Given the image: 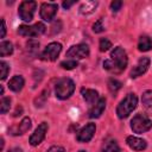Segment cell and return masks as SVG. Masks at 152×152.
I'll return each instance as SVG.
<instances>
[{
	"label": "cell",
	"instance_id": "obj_1",
	"mask_svg": "<svg viewBox=\"0 0 152 152\" xmlns=\"http://www.w3.org/2000/svg\"><path fill=\"white\" fill-rule=\"evenodd\" d=\"M127 64H128V58L126 51L121 46H116L110 52V58L103 62V68L110 72L119 74L126 69Z\"/></svg>",
	"mask_w": 152,
	"mask_h": 152
},
{
	"label": "cell",
	"instance_id": "obj_2",
	"mask_svg": "<svg viewBox=\"0 0 152 152\" xmlns=\"http://www.w3.org/2000/svg\"><path fill=\"white\" fill-rule=\"evenodd\" d=\"M137 104H138V97H137V95L133 94V93L127 94L125 96V99L121 100L120 103L116 107V114H118V116L120 119L127 118L137 108Z\"/></svg>",
	"mask_w": 152,
	"mask_h": 152
},
{
	"label": "cell",
	"instance_id": "obj_3",
	"mask_svg": "<svg viewBox=\"0 0 152 152\" xmlns=\"http://www.w3.org/2000/svg\"><path fill=\"white\" fill-rule=\"evenodd\" d=\"M75 91V83L70 78H61L55 87V94L61 100L69 99Z\"/></svg>",
	"mask_w": 152,
	"mask_h": 152
},
{
	"label": "cell",
	"instance_id": "obj_4",
	"mask_svg": "<svg viewBox=\"0 0 152 152\" xmlns=\"http://www.w3.org/2000/svg\"><path fill=\"white\" fill-rule=\"evenodd\" d=\"M131 128L134 133L141 134L152 128V121L150 120V118L147 115L139 113V114L134 115L133 119L131 120Z\"/></svg>",
	"mask_w": 152,
	"mask_h": 152
},
{
	"label": "cell",
	"instance_id": "obj_5",
	"mask_svg": "<svg viewBox=\"0 0 152 152\" xmlns=\"http://www.w3.org/2000/svg\"><path fill=\"white\" fill-rule=\"evenodd\" d=\"M45 25L43 23H36L34 25H20L18 27V33L24 37H38L45 32Z\"/></svg>",
	"mask_w": 152,
	"mask_h": 152
},
{
	"label": "cell",
	"instance_id": "obj_6",
	"mask_svg": "<svg viewBox=\"0 0 152 152\" xmlns=\"http://www.w3.org/2000/svg\"><path fill=\"white\" fill-rule=\"evenodd\" d=\"M36 7H37L36 1H23L19 5V10H18V14H19L20 19L30 23L33 19Z\"/></svg>",
	"mask_w": 152,
	"mask_h": 152
},
{
	"label": "cell",
	"instance_id": "obj_7",
	"mask_svg": "<svg viewBox=\"0 0 152 152\" xmlns=\"http://www.w3.org/2000/svg\"><path fill=\"white\" fill-rule=\"evenodd\" d=\"M62 51V45L61 43H57V42H52L50 43L49 45H46V48L43 50L42 55H40V58L43 61H49V62H53L57 59L58 55L61 53Z\"/></svg>",
	"mask_w": 152,
	"mask_h": 152
},
{
	"label": "cell",
	"instance_id": "obj_8",
	"mask_svg": "<svg viewBox=\"0 0 152 152\" xmlns=\"http://www.w3.org/2000/svg\"><path fill=\"white\" fill-rule=\"evenodd\" d=\"M89 46L87 44H77L72 45L66 51V57L74 58V59H83L89 56Z\"/></svg>",
	"mask_w": 152,
	"mask_h": 152
},
{
	"label": "cell",
	"instance_id": "obj_9",
	"mask_svg": "<svg viewBox=\"0 0 152 152\" xmlns=\"http://www.w3.org/2000/svg\"><path fill=\"white\" fill-rule=\"evenodd\" d=\"M57 10H58V6L57 4H52V2H44L40 6V18L45 21H51L56 13H57Z\"/></svg>",
	"mask_w": 152,
	"mask_h": 152
},
{
	"label": "cell",
	"instance_id": "obj_10",
	"mask_svg": "<svg viewBox=\"0 0 152 152\" xmlns=\"http://www.w3.org/2000/svg\"><path fill=\"white\" fill-rule=\"evenodd\" d=\"M95 131H96V126L95 124L93 122H89L88 125H86L83 128H81L76 135V139L77 141L80 142H88L91 140V138L94 137L95 134Z\"/></svg>",
	"mask_w": 152,
	"mask_h": 152
},
{
	"label": "cell",
	"instance_id": "obj_11",
	"mask_svg": "<svg viewBox=\"0 0 152 152\" xmlns=\"http://www.w3.org/2000/svg\"><path fill=\"white\" fill-rule=\"evenodd\" d=\"M150 64H151V59H150L148 57H141V58L138 61L137 65L133 66V69L131 70L129 76H131L132 78H137V77L141 76L142 74H145V72L147 71Z\"/></svg>",
	"mask_w": 152,
	"mask_h": 152
},
{
	"label": "cell",
	"instance_id": "obj_12",
	"mask_svg": "<svg viewBox=\"0 0 152 152\" xmlns=\"http://www.w3.org/2000/svg\"><path fill=\"white\" fill-rule=\"evenodd\" d=\"M48 128H49L48 124H46V122H42V124L34 129V132L32 133V135L30 137V144H31L32 146L39 145V144L44 140L45 134H46V132H48Z\"/></svg>",
	"mask_w": 152,
	"mask_h": 152
},
{
	"label": "cell",
	"instance_id": "obj_13",
	"mask_svg": "<svg viewBox=\"0 0 152 152\" xmlns=\"http://www.w3.org/2000/svg\"><path fill=\"white\" fill-rule=\"evenodd\" d=\"M104 108H106V99H104V97H100V100H99L94 106H91V108L89 109L88 116H89L90 119L100 118L101 114L103 113Z\"/></svg>",
	"mask_w": 152,
	"mask_h": 152
},
{
	"label": "cell",
	"instance_id": "obj_14",
	"mask_svg": "<svg viewBox=\"0 0 152 152\" xmlns=\"http://www.w3.org/2000/svg\"><path fill=\"white\" fill-rule=\"evenodd\" d=\"M126 142H127V145H128L132 150H134V151H144V150L147 147L146 140H144V139H141V138H138V137H133V135L127 137Z\"/></svg>",
	"mask_w": 152,
	"mask_h": 152
},
{
	"label": "cell",
	"instance_id": "obj_15",
	"mask_svg": "<svg viewBox=\"0 0 152 152\" xmlns=\"http://www.w3.org/2000/svg\"><path fill=\"white\" fill-rule=\"evenodd\" d=\"M31 126H32V121H31V119L28 116H26L20 121V124L18 126L11 128V133L13 135H21V134L26 133L31 128Z\"/></svg>",
	"mask_w": 152,
	"mask_h": 152
},
{
	"label": "cell",
	"instance_id": "obj_16",
	"mask_svg": "<svg viewBox=\"0 0 152 152\" xmlns=\"http://www.w3.org/2000/svg\"><path fill=\"white\" fill-rule=\"evenodd\" d=\"M81 94H82V97L84 99V101L90 104V106H94L99 100H100V96H99V93L94 89H88V88H82L81 89Z\"/></svg>",
	"mask_w": 152,
	"mask_h": 152
},
{
	"label": "cell",
	"instance_id": "obj_17",
	"mask_svg": "<svg viewBox=\"0 0 152 152\" xmlns=\"http://www.w3.org/2000/svg\"><path fill=\"white\" fill-rule=\"evenodd\" d=\"M24 84H25V81H24L23 76H20V75H15L8 81V88L15 93H19L23 89Z\"/></svg>",
	"mask_w": 152,
	"mask_h": 152
},
{
	"label": "cell",
	"instance_id": "obj_18",
	"mask_svg": "<svg viewBox=\"0 0 152 152\" xmlns=\"http://www.w3.org/2000/svg\"><path fill=\"white\" fill-rule=\"evenodd\" d=\"M97 5H99L97 1H86V2H83V4L81 5V7H80V13L83 14V15L91 14V13L95 11V8L97 7Z\"/></svg>",
	"mask_w": 152,
	"mask_h": 152
},
{
	"label": "cell",
	"instance_id": "obj_19",
	"mask_svg": "<svg viewBox=\"0 0 152 152\" xmlns=\"http://www.w3.org/2000/svg\"><path fill=\"white\" fill-rule=\"evenodd\" d=\"M138 49L139 51L146 52L152 49V39L148 36H141L138 42Z\"/></svg>",
	"mask_w": 152,
	"mask_h": 152
},
{
	"label": "cell",
	"instance_id": "obj_20",
	"mask_svg": "<svg viewBox=\"0 0 152 152\" xmlns=\"http://www.w3.org/2000/svg\"><path fill=\"white\" fill-rule=\"evenodd\" d=\"M13 53V45L11 42H1L0 44V56L1 57H6V56H10Z\"/></svg>",
	"mask_w": 152,
	"mask_h": 152
},
{
	"label": "cell",
	"instance_id": "obj_21",
	"mask_svg": "<svg viewBox=\"0 0 152 152\" xmlns=\"http://www.w3.org/2000/svg\"><path fill=\"white\" fill-rule=\"evenodd\" d=\"M141 101L147 109L152 110V90H146L141 96Z\"/></svg>",
	"mask_w": 152,
	"mask_h": 152
},
{
	"label": "cell",
	"instance_id": "obj_22",
	"mask_svg": "<svg viewBox=\"0 0 152 152\" xmlns=\"http://www.w3.org/2000/svg\"><path fill=\"white\" fill-rule=\"evenodd\" d=\"M102 152H120V147H119V145L115 140H110L106 144Z\"/></svg>",
	"mask_w": 152,
	"mask_h": 152
},
{
	"label": "cell",
	"instance_id": "obj_23",
	"mask_svg": "<svg viewBox=\"0 0 152 152\" xmlns=\"http://www.w3.org/2000/svg\"><path fill=\"white\" fill-rule=\"evenodd\" d=\"M10 107H11V99L4 96L1 99V102H0V112H1V114H6L10 110Z\"/></svg>",
	"mask_w": 152,
	"mask_h": 152
},
{
	"label": "cell",
	"instance_id": "obj_24",
	"mask_svg": "<svg viewBox=\"0 0 152 152\" xmlns=\"http://www.w3.org/2000/svg\"><path fill=\"white\" fill-rule=\"evenodd\" d=\"M48 95H49V90L45 89V90L34 100V106H36V107H43V106L45 104V100H46Z\"/></svg>",
	"mask_w": 152,
	"mask_h": 152
},
{
	"label": "cell",
	"instance_id": "obj_25",
	"mask_svg": "<svg viewBox=\"0 0 152 152\" xmlns=\"http://www.w3.org/2000/svg\"><path fill=\"white\" fill-rule=\"evenodd\" d=\"M121 82H119L118 80H115V78H110L109 81H108V89L112 91V93H116L120 88H121Z\"/></svg>",
	"mask_w": 152,
	"mask_h": 152
},
{
	"label": "cell",
	"instance_id": "obj_26",
	"mask_svg": "<svg viewBox=\"0 0 152 152\" xmlns=\"http://www.w3.org/2000/svg\"><path fill=\"white\" fill-rule=\"evenodd\" d=\"M77 65H78V63L76 59H66V61H63L61 63V66L63 69H66V70H71V69L76 68Z\"/></svg>",
	"mask_w": 152,
	"mask_h": 152
},
{
	"label": "cell",
	"instance_id": "obj_27",
	"mask_svg": "<svg viewBox=\"0 0 152 152\" xmlns=\"http://www.w3.org/2000/svg\"><path fill=\"white\" fill-rule=\"evenodd\" d=\"M99 48H100V51L104 52V51H107V50H109L112 48V43H110V40L108 38H101Z\"/></svg>",
	"mask_w": 152,
	"mask_h": 152
},
{
	"label": "cell",
	"instance_id": "obj_28",
	"mask_svg": "<svg viewBox=\"0 0 152 152\" xmlns=\"http://www.w3.org/2000/svg\"><path fill=\"white\" fill-rule=\"evenodd\" d=\"M0 69H1V80H5L6 77H7V75H8V71H10V66H8V64L5 62V61H1L0 62Z\"/></svg>",
	"mask_w": 152,
	"mask_h": 152
},
{
	"label": "cell",
	"instance_id": "obj_29",
	"mask_svg": "<svg viewBox=\"0 0 152 152\" xmlns=\"http://www.w3.org/2000/svg\"><path fill=\"white\" fill-rule=\"evenodd\" d=\"M26 46H27V50H30L31 52H34L38 50L39 48V42L34 40V39H30L27 43H26Z\"/></svg>",
	"mask_w": 152,
	"mask_h": 152
},
{
	"label": "cell",
	"instance_id": "obj_30",
	"mask_svg": "<svg viewBox=\"0 0 152 152\" xmlns=\"http://www.w3.org/2000/svg\"><path fill=\"white\" fill-rule=\"evenodd\" d=\"M103 30H104V27H103V25H102V19H99L97 21L94 23V25H93V31H94L95 33H100V32H102Z\"/></svg>",
	"mask_w": 152,
	"mask_h": 152
},
{
	"label": "cell",
	"instance_id": "obj_31",
	"mask_svg": "<svg viewBox=\"0 0 152 152\" xmlns=\"http://www.w3.org/2000/svg\"><path fill=\"white\" fill-rule=\"evenodd\" d=\"M122 6V1H112L110 4V10L112 12H118Z\"/></svg>",
	"mask_w": 152,
	"mask_h": 152
},
{
	"label": "cell",
	"instance_id": "obj_32",
	"mask_svg": "<svg viewBox=\"0 0 152 152\" xmlns=\"http://www.w3.org/2000/svg\"><path fill=\"white\" fill-rule=\"evenodd\" d=\"M48 152H65V151H64V148L62 146H51L48 150Z\"/></svg>",
	"mask_w": 152,
	"mask_h": 152
},
{
	"label": "cell",
	"instance_id": "obj_33",
	"mask_svg": "<svg viewBox=\"0 0 152 152\" xmlns=\"http://www.w3.org/2000/svg\"><path fill=\"white\" fill-rule=\"evenodd\" d=\"M5 34H6V24H5V20L2 19L1 20V33H0V38H5Z\"/></svg>",
	"mask_w": 152,
	"mask_h": 152
},
{
	"label": "cell",
	"instance_id": "obj_34",
	"mask_svg": "<svg viewBox=\"0 0 152 152\" xmlns=\"http://www.w3.org/2000/svg\"><path fill=\"white\" fill-rule=\"evenodd\" d=\"M74 4H75V1H64V2L62 4V6H63L65 10H69Z\"/></svg>",
	"mask_w": 152,
	"mask_h": 152
},
{
	"label": "cell",
	"instance_id": "obj_35",
	"mask_svg": "<svg viewBox=\"0 0 152 152\" xmlns=\"http://www.w3.org/2000/svg\"><path fill=\"white\" fill-rule=\"evenodd\" d=\"M21 112H23V108L18 106V107H17V110L14 112V116H18V115H20V113H21Z\"/></svg>",
	"mask_w": 152,
	"mask_h": 152
},
{
	"label": "cell",
	"instance_id": "obj_36",
	"mask_svg": "<svg viewBox=\"0 0 152 152\" xmlns=\"http://www.w3.org/2000/svg\"><path fill=\"white\" fill-rule=\"evenodd\" d=\"M8 152H23V150H21V148H19V147H14V148L10 150Z\"/></svg>",
	"mask_w": 152,
	"mask_h": 152
},
{
	"label": "cell",
	"instance_id": "obj_37",
	"mask_svg": "<svg viewBox=\"0 0 152 152\" xmlns=\"http://www.w3.org/2000/svg\"><path fill=\"white\" fill-rule=\"evenodd\" d=\"M78 152H86V151H83V150H81V151H78Z\"/></svg>",
	"mask_w": 152,
	"mask_h": 152
}]
</instances>
